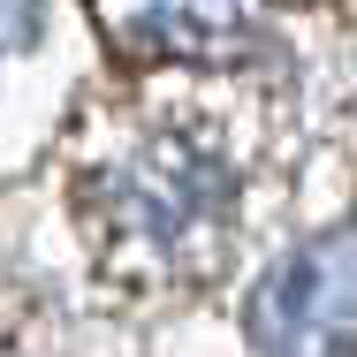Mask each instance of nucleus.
Listing matches in <instances>:
<instances>
[{"instance_id":"nucleus-1","label":"nucleus","mask_w":357,"mask_h":357,"mask_svg":"<svg viewBox=\"0 0 357 357\" xmlns=\"http://www.w3.org/2000/svg\"><path fill=\"white\" fill-rule=\"evenodd\" d=\"M259 357H357V228L296 243L251 296Z\"/></svg>"},{"instance_id":"nucleus-2","label":"nucleus","mask_w":357,"mask_h":357,"mask_svg":"<svg viewBox=\"0 0 357 357\" xmlns=\"http://www.w3.org/2000/svg\"><path fill=\"white\" fill-rule=\"evenodd\" d=\"M236 15H243V0H152V31H167V38H183V46L228 31Z\"/></svg>"},{"instance_id":"nucleus-3","label":"nucleus","mask_w":357,"mask_h":357,"mask_svg":"<svg viewBox=\"0 0 357 357\" xmlns=\"http://www.w3.org/2000/svg\"><path fill=\"white\" fill-rule=\"evenodd\" d=\"M38 38V0H0V54Z\"/></svg>"}]
</instances>
